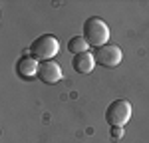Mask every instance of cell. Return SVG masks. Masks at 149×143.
I'll list each match as a JSON object with an SVG mask.
<instances>
[{
    "label": "cell",
    "mask_w": 149,
    "mask_h": 143,
    "mask_svg": "<svg viewBox=\"0 0 149 143\" xmlns=\"http://www.w3.org/2000/svg\"><path fill=\"white\" fill-rule=\"evenodd\" d=\"M84 38H86V42L90 46L102 48L109 40V26L103 22L102 18L92 16V18H88L86 24H84Z\"/></svg>",
    "instance_id": "cell-1"
},
{
    "label": "cell",
    "mask_w": 149,
    "mask_h": 143,
    "mask_svg": "<svg viewBox=\"0 0 149 143\" xmlns=\"http://www.w3.org/2000/svg\"><path fill=\"white\" fill-rule=\"evenodd\" d=\"M58 52H60V42H58L56 36H52V34H44L40 38H36L32 42V46H30V54L40 62L52 60Z\"/></svg>",
    "instance_id": "cell-2"
},
{
    "label": "cell",
    "mask_w": 149,
    "mask_h": 143,
    "mask_svg": "<svg viewBox=\"0 0 149 143\" xmlns=\"http://www.w3.org/2000/svg\"><path fill=\"white\" fill-rule=\"evenodd\" d=\"M131 119V103L127 99H115L105 109V121L109 127H123Z\"/></svg>",
    "instance_id": "cell-3"
},
{
    "label": "cell",
    "mask_w": 149,
    "mask_h": 143,
    "mask_svg": "<svg viewBox=\"0 0 149 143\" xmlns=\"http://www.w3.org/2000/svg\"><path fill=\"white\" fill-rule=\"evenodd\" d=\"M121 58H123V54H121L119 46H115V44H105V46L97 48V52H95V62L100 66H103V68L119 66Z\"/></svg>",
    "instance_id": "cell-4"
},
{
    "label": "cell",
    "mask_w": 149,
    "mask_h": 143,
    "mask_svg": "<svg viewBox=\"0 0 149 143\" xmlns=\"http://www.w3.org/2000/svg\"><path fill=\"white\" fill-rule=\"evenodd\" d=\"M62 68L58 66L54 60H48V62H40L38 66V78L44 83H56L62 80Z\"/></svg>",
    "instance_id": "cell-5"
},
{
    "label": "cell",
    "mask_w": 149,
    "mask_h": 143,
    "mask_svg": "<svg viewBox=\"0 0 149 143\" xmlns=\"http://www.w3.org/2000/svg\"><path fill=\"white\" fill-rule=\"evenodd\" d=\"M95 54H92V52H84V54H78V56H74V60H72V68L76 72H80V74H90V72H93V68H95Z\"/></svg>",
    "instance_id": "cell-6"
},
{
    "label": "cell",
    "mask_w": 149,
    "mask_h": 143,
    "mask_svg": "<svg viewBox=\"0 0 149 143\" xmlns=\"http://www.w3.org/2000/svg\"><path fill=\"white\" fill-rule=\"evenodd\" d=\"M38 60L34 58V56H22V58L18 60V64H16V72L22 76V78H26V80H30V78H34V76H38Z\"/></svg>",
    "instance_id": "cell-7"
},
{
    "label": "cell",
    "mask_w": 149,
    "mask_h": 143,
    "mask_svg": "<svg viewBox=\"0 0 149 143\" xmlns=\"http://www.w3.org/2000/svg\"><path fill=\"white\" fill-rule=\"evenodd\" d=\"M88 48H90V44L86 42V38H84V36H74V38L68 42V50L74 54V56L88 52Z\"/></svg>",
    "instance_id": "cell-8"
},
{
    "label": "cell",
    "mask_w": 149,
    "mask_h": 143,
    "mask_svg": "<svg viewBox=\"0 0 149 143\" xmlns=\"http://www.w3.org/2000/svg\"><path fill=\"white\" fill-rule=\"evenodd\" d=\"M109 137H111L113 141H119V139L123 137V127H111V129H109Z\"/></svg>",
    "instance_id": "cell-9"
}]
</instances>
